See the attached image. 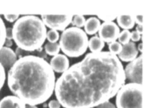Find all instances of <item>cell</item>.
<instances>
[{
	"mask_svg": "<svg viewBox=\"0 0 151 108\" xmlns=\"http://www.w3.org/2000/svg\"><path fill=\"white\" fill-rule=\"evenodd\" d=\"M123 64L110 51L88 53L57 79V99L64 108H93L109 101L125 82Z\"/></svg>",
	"mask_w": 151,
	"mask_h": 108,
	"instance_id": "cell-1",
	"label": "cell"
},
{
	"mask_svg": "<svg viewBox=\"0 0 151 108\" xmlns=\"http://www.w3.org/2000/svg\"><path fill=\"white\" fill-rule=\"evenodd\" d=\"M10 91L26 105H37L52 95L56 77L50 64L42 57H20L9 69L7 77Z\"/></svg>",
	"mask_w": 151,
	"mask_h": 108,
	"instance_id": "cell-2",
	"label": "cell"
},
{
	"mask_svg": "<svg viewBox=\"0 0 151 108\" xmlns=\"http://www.w3.org/2000/svg\"><path fill=\"white\" fill-rule=\"evenodd\" d=\"M13 39L18 48L26 51L39 49L47 38V29L42 20L35 15L22 16L12 28Z\"/></svg>",
	"mask_w": 151,
	"mask_h": 108,
	"instance_id": "cell-3",
	"label": "cell"
},
{
	"mask_svg": "<svg viewBox=\"0 0 151 108\" xmlns=\"http://www.w3.org/2000/svg\"><path fill=\"white\" fill-rule=\"evenodd\" d=\"M88 43L85 32L81 28L72 27L63 31L59 45L62 52L68 57H78L86 51Z\"/></svg>",
	"mask_w": 151,
	"mask_h": 108,
	"instance_id": "cell-4",
	"label": "cell"
},
{
	"mask_svg": "<svg viewBox=\"0 0 151 108\" xmlns=\"http://www.w3.org/2000/svg\"><path fill=\"white\" fill-rule=\"evenodd\" d=\"M142 84L129 83L123 85L116 94L117 108H143Z\"/></svg>",
	"mask_w": 151,
	"mask_h": 108,
	"instance_id": "cell-5",
	"label": "cell"
},
{
	"mask_svg": "<svg viewBox=\"0 0 151 108\" xmlns=\"http://www.w3.org/2000/svg\"><path fill=\"white\" fill-rule=\"evenodd\" d=\"M73 15H42L44 25L52 30L64 31L73 21Z\"/></svg>",
	"mask_w": 151,
	"mask_h": 108,
	"instance_id": "cell-6",
	"label": "cell"
},
{
	"mask_svg": "<svg viewBox=\"0 0 151 108\" xmlns=\"http://www.w3.org/2000/svg\"><path fill=\"white\" fill-rule=\"evenodd\" d=\"M126 79L131 83L142 84V55L126 65L124 70Z\"/></svg>",
	"mask_w": 151,
	"mask_h": 108,
	"instance_id": "cell-7",
	"label": "cell"
},
{
	"mask_svg": "<svg viewBox=\"0 0 151 108\" xmlns=\"http://www.w3.org/2000/svg\"><path fill=\"white\" fill-rule=\"evenodd\" d=\"M99 37L105 42L116 41L120 34V29L114 22H104L99 30Z\"/></svg>",
	"mask_w": 151,
	"mask_h": 108,
	"instance_id": "cell-8",
	"label": "cell"
},
{
	"mask_svg": "<svg viewBox=\"0 0 151 108\" xmlns=\"http://www.w3.org/2000/svg\"><path fill=\"white\" fill-rule=\"evenodd\" d=\"M17 60V55L12 48L3 47L0 49V63L5 69H10Z\"/></svg>",
	"mask_w": 151,
	"mask_h": 108,
	"instance_id": "cell-9",
	"label": "cell"
},
{
	"mask_svg": "<svg viewBox=\"0 0 151 108\" xmlns=\"http://www.w3.org/2000/svg\"><path fill=\"white\" fill-rule=\"evenodd\" d=\"M50 65L54 71L63 73L69 68V60L65 55L57 54L51 58Z\"/></svg>",
	"mask_w": 151,
	"mask_h": 108,
	"instance_id": "cell-10",
	"label": "cell"
},
{
	"mask_svg": "<svg viewBox=\"0 0 151 108\" xmlns=\"http://www.w3.org/2000/svg\"><path fill=\"white\" fill-rule=\"evenodd\" d=\"M139 51L135 43L129 42L126 45H123L122 50L118 55V58L123 62H131L138 56Z\"/></svg>",
	"mask_w": 151,
	"mask_h": 108,
	"instance_id": "cell-11",
	"label": "cell"
},
{
	"mask_svg": "<svg viewBox=\"0 0 151 108\" xmlns=\"http://www.w3.org/2000/svg\"><path fill=\"white\" fill-rule=\"evenodd\" d=\"M26 104L15 96H6L0 101V108H25Z\"/></svg>",
	"mask_w": 151,
	"mask_h": 108,
	"instance_id": "cell-12",
	"label": "cell"
},
{
	"mask_svg": "<svg viewBox=\"0 0 151 108\" xmlns=\"http://www.w3.org/2000/svg\"><path fill=\"white\" fill-rule=\"evenodd\" d=\"M101 26L99 19L96 17H91L85 22L84 25L85 33L88 35H94L99 31Z\"/></svg>",
	"mask_w": 151,
	"mask_h": 108,
	"instance_id": "cell-13",
	"label": "cell"
},
{
	"mask_svg": "<svg viewBox=\"0 0 151 108\" xmlns=\"http://www.w3.org/2000/svg\"><path fill=\"white\" fill-rule=\"evenodd\" d=\"M118 25L124 30L133 28L135 25L134 16L132 15H120L116 17Z\"/></svg>",
	"mask_w": 151,
	"mask_h": 108,
	"instance_id": "cell-14",
	"label": "cell"
},
{
	"mask_svg": "<svg viewBox=\"0 0 151 108\" xmlns=\"http://www.w3.org/2000/svg\"><path fill=\"white\" fill-rule=\"evenodd\" d=\"M88 47L91 53H97L101 52L104 48L105 42L96 35L90 39L88 41Z\"/></svg>",
	"mask_w": 151,
	"mask_h": 108,
	"instance_id": "cell-15",
	"label": "cell"
},
{
	"mask_svg": "<svg viewBox=\"0 0 151 108\" xmlns=\"http://www.w3.org/2000/svg\"><path fill=\"white\" fill-rule=\"evenodd\" d=\"M46 53L50 56H56L60 53V46L58 43L47 42L44 46Z\"/></svg>",
	"mask_w": 151,
	"mask_h": 108,
	"instance_id": "cell-16",
	"label": "cell"
},
{
	"mask_svg": "<svg viewBox=\"0 0 151 108\" xmlns=\"http://www.w3.org/2000/svg\"><path fill=\"white\" fill-rule=\"evenodd\" d=\"M6 29L4 21L0 16V49L3 47L6 40Z\"/></svg>",
	"mask_w": 151,
	"mask_h": 108,
	"instance_id": "cell-17",
	"label": "cell"
},
{
	"mask_svg": "<svg viewBox=\"0 0 151 108\" xmlns=\"http://www.w3.org/2000/svg\"><path fill=\"white\" fill-rule=\"evenodd\" d=\"M118 38L119 42L121 45H126L130 42L129 41L131 40V32L128 30H124L121 32H120Z\"/></svg>",
	"mask_w": 151,
	"mask_h": 108,
	"instance_id": "cell-18",
	"label": "cell"
},
{
	"mask_svg": "<svg viewBox=\"0 0 151 108\" xmlns=\"http://www.w3.org/2000/svg\"><path fill=\"white\" fill-rule=\"evenodd\" d=\"M123 45L119 42L114 41L109 45V49L110 52L115 55H119L122 50Z\"/></svg>",
	"mask_w": 151,
	"mask_h": 108,
	"instance_id": "cell-19",
	"label": "cell"
},
{
	"mask_svg": "<svg viewBox=\"0 0 151 108\" xmlns=\"http://www.w3.org/2000/svg\"><path fill=\"white\" fill-rule=\"evenodd\" d=\"M86 19L85 17L81 15H76L73 17L72 24L73 26H76L79 28H81L85 25Z\"/></svg>",
	"mask_w": 151,
	"mask_h": 108,
	"instance_id": "cell-20",
	"label": "cell"
},
{
	"mask_svg": "<svg viewBox=\"0 0 151 108\" xmlns=\"http://www.w3.org/2000/svg\"><path fill=\"white\" fill-rule=\"evenodd\" d=\"M47 38L49 42L56 43L60 38V33L58 32L51 29L47 33Z\"/></svg>",
	"mask_w": 151,
	"mask_h": 108,
	"instance_id": "cell-21",
	"label": "cell"
},
{
	"mask_svg": "<svg viewBox=\"0 0 151 108\" xmlns=\"http://www.w3.org/2000/svg\"><path fill=\"white\" fill-rule=\"evenodd\" d=\"M98 19L104 21V22H113L116 19V16L114 14H102L98 15Z\"/></svg>",
	"mask_w": 151,
	"mask_h": 108,
	"instance_id": "cell-22",
	"label": "cell"
},
{
	"mask_svg": "<svg viewBox=\"0 0 151 108\" xmlns=\"http://www.w3.org/2000/svg\"><path fill=\"white\" fill-rule=\"evenodd\" d=\"M6 79V71L2 65L0 63V90L3 88Z\"/></svg>",
	"mask_w": 151,
	"mask_h": 108,
	"instance_id": "cell-23",
	"label": "cell"
},
{
	"mask_svg": "<svg viewBox=\"0 0 151 108\" xmlns=\"http://www.w3.org/2000/svg\"><path fill=\"white\" fill-rule=\"evenodd\" d=\"M19 15L18 14H4V19L9 22L13 23L19 19Z\"/></svg>",
	"mask_w": 151,
	"mask_h": 108,
	"instance_id": "cell-24",
	"label": "cell"
},
{
	"mask_svg": "<svg viewBox=\"0 0 151 108\" xmlns=\"http://www.w3.org/2000/svg\"><path fill=\"white\" fill-rule=\"evenodd\" d=\"M96 108H116V106L113 104L112 102L107 101L106 102H104L101 104L97 106Z\"/></svg>",
	"mask_w": 151,
	"mask_h": 108,
	"instance_id": "cell-25",
	"label": "cell"
},
{
	"mask_svg": "<svg viewBox=\"0 0 151 108\" xmlns=\"http://www.w3.org/2000/svg\"><path fill=\"white\" fill-rule=\"evenodd\" d=\"M131 39L132 42H138L141 39V35H140L136 31H133L131 32Z\"/></svg>",
	"mask_w": 151,
	"mask_h": 108,
	"instance_id": "cell-26",
	"label": "cell"
},
{
	"mask_svg": "<svg viewBox=\"0 0 151 108\" xmlns=\"http://www.w3.org/2000/svg\"><path fill=\"white\" fill-rule=\"evenodd\" d=\"M60 106L61 105L60 102L55 99L51 100L48 104V107L49 108H60Z\"/></svg>",
	"mask_w": 151,
	"mask_h": 108,
	"instance_id": "cell-27",
	"label": "cell"
},
{
	"mask_svg": "<svg viewBox=\"0 0 151 108\" xmlns=\"http://www.w3.org/2000/svg\"><path fill=\"white\" fill-rule=\"evenodd\" d=\"M134 20H135V23H136L138 25H142L143 15H135L134 16Z\"/></svg>",
	"mask_w": 151,
	"mask_h": 108,
	"instance_id": "cell-28",
	"label": "cell"
},
{
	"mask_svg": "<svg viewBox=\"0 0 151 108\" xmlns=\"http://www.w3.org/2000/svg\"><path fill=\"white\" fill-rule=\"evenodd\" d=\"M6 39L11 40L13 39V32L11 28L6 29Z\"/></svg>",
	"mask_w": 151,
	"mask_h": 108,
	"instance_id": "cell-29",
	"label": "cell"
},
{
	"mask_svg": "<svg viewBox=\"0 0 151 108\" xmlns=\"http://www.w3.org/2000/svg\"><path fill=\"white\" fill-rule=\"evenodd\" d=\"M136 32L139 33L140 35L143 33V26L142 25H137L136 27Z\"/></svg>",
	"mask_w": 151,
	"mask_h": 108,
	"instance_id": "cell-30",
	"label": "cell"
},
{
	"mask_svg": "<svg viewBox=\"0 0 151 108\" xmlns=\"http://www.w3.org/2000/svg\"><path fill=\"white\" fill-rule=\"evenodd\" d=\"M4 45H6V47H9L10 48L11 46H12V45H13V42L11 40H8V39H6V41H5V43H4Z\"/></svg>",
	"mask_w": 151,
	"mask_h": 108,
	"instance_id": "cell-31",
	"label": "cell"
},
{
	"mask_svg": "<svg viewBox=\"0 0 151 108\" xmlns=\"http://www.w3.org/2000/svg\"><path fill=\"white\" fill-rule=\"evenodd\" d=\"M137 49L139 51H140L142 53V49H143V43H140L139 44Z\"/></svg>",
	"mask_w": 151,
	"mask_h": 108,
	"instance_id": "cell-32",
	"label": "cell"
},
{
	"mask_svg": "<svg viewBox=\"0 0 151 108\" xmlns=\"http://www.w3.org/2000/svg\"><path fill=\"white\" fill-rule=\"evenodd\" d=\"M25 108H38L36 105H26Z\"/></svg>",
	"mask_w": 151,
	"mask_h": 108,
	"instance_id": "cell-33",
	"label": "cell"
}]
</instances>
